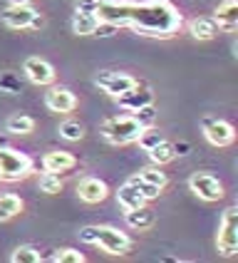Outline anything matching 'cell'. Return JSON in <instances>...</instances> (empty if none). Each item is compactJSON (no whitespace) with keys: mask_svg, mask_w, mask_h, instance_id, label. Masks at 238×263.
<instances>
[{"mask_svg":"<svg viewBox=\"0 0 238 263\" xmlns=\"http://www.w3.org/2000/svg\"><path fill=\"white\" fill-rule=\"evenodd\" d=\"M184 25V17L169 0H129L127 28L147 37H171Z\"/></svg>","mask_w":238,"mask_h":263,"instance_id":"1","label":"cell"},{"mask_svg":"<svg viewBox=\"0 0 238 263\" xmlns=\"http://www.w3.org/2000/svg\"><path fill=\"white\" fill-rule=\"evenodd\" d=\"M80 241L102 246L112 256H124V253L132 251V238L114 226H85L80 231Z\"/></svg>","mask_w":238,"mask_h":263,"instance_id":"2","label":"cell"},{"mask_svg":"<svg viewBox=\"0 0 238 263\" xmlns=\"http://www.w3.org/2000/svg\"><path fill=\"white\" fill-rule=\"evenodd\" d=\"M144 129L132 115H124V117H109L102 122V137L109 142V144L114 146H124V144H132L136 142V137H139V132Z\"/></svg>","mask_w":238,"mask_h":263,"instance_id":"3","label":"cell"},{"mask_svg":"<svg viewBox=\"0 0 238 263\" xmlns=\"http://www.w3.org/2000/svg\"><path fill=\"white\" fill-rule=\"evenodd\" d=\"M30 172H32V159L28 154L0 142V181H20L30 176Z\"/></svg>","mask_w":238,"mask_h":263,"instance_id":"4","label":"cell"},{"mask_svg":"<svg viewBox=\"0 0 238 263\" xmlns=\"http://www.w3.org/2000/svg\"><path fill=\"white\" fill-rule=\"evenodd\" d=\"M216 249L221 256H236L238 253V209L228 206L221 216V229L216 238Z\"/></svg>","mask_w":238,"mask_h":263,"instance_id":"5","label":"cell"},{"mask_svg":"<svg viewBox=\"0 0 238 263\" xmlns=\"http://www.w3.org/2000/svg\"><path fill=\"white\" fill-rule=\"evenodd\" d=\"M0 20L10 30H28V28H40V25H43V17L37 15V10H35L30 3L8 5V8L0 13Z\"/></svg>","mask_w":238,"mask_h":263,"instance_id":"6","label":"cell"},{"mask_svg":"<svg viewBox=\"0 0 238 263\" xmlns=\"http://www.w3.org/2000/svg\"><path fill=\"white\" fill-rule=\"evenodd\" d=\"M94 85L102 89V92H107L109 97H114L117 100L119 95H124L129 87H134L136 85V80H134L132 74H124V72H100L97 77H94Z\"/></svg>","mask_w":238,"mask_h":263,"instance_id":"7","label":"cell"},{"mask_svg":"<svg viewBox=\"0 0 238 263\" xmlns=\"http://www.w3.org/2000/svg\"><path fill=\"white\" fill-rule=\"evenodd\" d=\"M189 189L201 199V201H219L223 196V184L211 174H193L189 179Z\"/></svg>","mask_w":238,"mask_h":263,"instance_id":"8","label":"cell"},{"mask_svg":"<svg viewBox=\"0 0 238 263\" xmlns=\"http://www.w3.org/2000/svg\"><path fill=\"white\" fill-rule=\"evenodd\" d=\"M204 124V137H206L208 142L213 146H228L233 144V139H236V132L233 127L228 124V122H223V119H204L201 122Z\"/></svg>","mask_w":238,"mask_h":263,"instance_id":"9","label":"cell"},{"mask_svg":"<svg viewBox=\"0 0 238 263\" xmlns=\"http://www.w3.org/2000/svg\"><path fill=\"white\" fill-rule=\"evenodd\" d=\"M23 72L32 85H52L55 82V67L43 58H28L23 62Z\"/></svg>","mask_w":238,"mask_h":263,"instance_id":"10","label":"cell"},{"mask_svg":"<svg viewBox=\"0 0 238 263\" xmlns=\"http://www.w3.org/2000/svg\"><path fill=\"white\" fill-rule=\"evenodd\" d=\"M45 104L50 112H57V115H67L77 107V97L67 87H50L45 92Z\"/></svg>","mask_w":238,"mask_h":263,"instance_id":"11","label":"cell"},{"mask_svg":"<svg viewBox=\"0 0 238 263\" xmlns=\"http://www.w3.org/2000/svg\"><path fill=\"white\" fill-rule=\"evenodd\" d=\"M117 102L122 109H127V112H134V109H139V107H144V104H154V92L147 87V85H134L129 87L124 95H119Z\"/></svg>","mask_w":238,"mask_h":263,"instance_id":"12","label":"cell"},{"mask_svg":"<svg viewBox=\"0 0 238 263\" xmlns=\"http://www.w3.org/2000/svg\"><path fill=\"white\" fill-rule=\"evenodd\" d=\"M107 184H104L102 179H94V176H87V179H82L80 184H77V196L85 201V204H100L107 199Z\"/></svg>","mask_w":238,"mask_h":263,"instance_id":"13","label":"cell"},{"mask_svg":"<svg viewBox=\"0 0 238 263\" xmlns=\"http://www.w3.org/2000/svg\"><path fill=\"white\" fill-rule=\"evenodd\" d=\"M74 164H77V159H74L70 152H60V149H52V152H47L43 157V169L45 172H55V174H60V172H70Z\"/></svg>","mask_w":238,"mask_h":263,"instance_id":"14","label":"cell"},{"mask_svg":"<svg viewBox=\"0 0 238 263\" xmlns=\"http://www.w3.org/2000/svg\"><path fill=\"white\" fill-rule=\"evenodd\" d=\"M124 221H127V226H132L134 231H147V229L154 226L156 214L151 209H147V206H139V209H129L124 214Z\"/></svg>","mask_w":238,"mask_h":263,"instance_id":"15","label":"cell"},{"mask_svg":"<svg viewBox=\"0 0 238 263\" xmlns=\"http://www.w3.org/2000/svg\"><path fill=\"white\" fill-rule=\"evenodd\" d=\"M213 20H216L219 28H223V30H236V25H238V3L236 0H223L221 5L216 8Z\"/></svg>","mask_w":238,"mask_h":263,"instance_id":"16","label":"cell"},{"mask_svg":"<svg viewBox=\"0 0 238 263\" xmlns=\"http://www.w3.org/2000/svg\"><path fill=\"white\" fill-rule=\"evenodd\" d=\"M219 30L221 28H219V23L213 17H193L189 23V32L196 40H213L219 35Z\"/></svg>","mask_w":238,"mask_h":263,"instance_id":"17","label":"cell"},{"mask_svg":"<svg viewBox=\"0 0 238 263\" xmlns=\"http://www.w3.org/2000/svg\"><path fill=\"white\" fill-rule=\"evenodd\" d=\"M117 201H119V206H122L124 211H129V209H139V206L147 204V199L134 189L129 181H124V184L117 189Z\"/></svg>","mask_w":238,"mask_h":263,"instance_id":"18","label":"cell"},{"mask_svg":"<svg viewBox=\"0 0 238 263\" xmlns=\"http://www.w3.org/2000/svg\"><path fill=\"white\" fill-rule=\"evenodd\" d=\"M100 25V17L94 13H80L74 10L72 15V30L77 35H94V30Z\"/></svg>","mask_w":238,"mask_h":263,"instance_id":"19","label":"cell"},{"mask_svg":"<svg viewBox=\"0 0 238 263\" xmlns=\"http://www.w3.org/2000/svg\"><path fill=\"white\" fill-rule=\"evenodd\" d=\"M149 159L154 161L156 166H164V164H169V161L176 159V152H174V144L171 142H166V139H162L156 146H151L147 152Z\"/></svg>","mask_w":238,"mask_h":263,"instance_id":"20","label":"cell"},{"mask_svg":"<svg viewBox=\"0 0 238 263\" xmlns=\"http://www.w3.org/2000/svg\"><path fill=\"white\" fill-rule=\"evenodd\" d=\"M23 211V199L15 196V194H3L0 196V221H8L17 216Z\"/></svg>","mask_w":238,"mask_h":263,"instance_id":"21","label":"cell"},{"mask_svg":"<svg viewBox=\"0 0 238 263\" xmlns=\"http://www.w3.org/2000/svg\"><path fill=\"white\" fill-rule=\"evenodd\" d=\"M5 132H10V134H30V132H35V122L28 115H13L5 122Z\"/></svg>","mask_w":238,"mask_h":263,"instance_id":"22","label":"cell"},{"mask_svg":"<svg viewBox=\"0 0 238 263\" xmlns=\"http://www.w3.org/2000/svg\"><path fill=\"white\" fill-rule=\"evenodd\" d=\"M37 189L43 194H60L62 191V179L55 172H43L40 179H37Z\"/></svg>","mask_w":238,"mask_h":263,"instance_id":"23","label":"cell"},{"mask_svg":"<svg viewBox=\"0 0 238 263\" xmlns=\"http://www.w3.org/2000/svg\"><path fill=\"white\" fill-rule=\"evenodd\" d=\"M10 261L13 263H40L43 256H40V251L35 249V246H17L13 251V256H10Z\"/></svg>","mask_w":238,"mask_h":263,"instance_id":"24","label":"cell"},{"mask_svg":"<svg viewBox=\"0 0 238 263\" xmlns=\"http://www.w3.org/2000/svg\"><path fill=\"white\" fill-rule=\"evenodd\" d=\"M60 137L67 139V142H80L85 137V127L80 122H74V119H67V122L60 124Z\"/></svg>","mask_w":238,"mask_h":263,"instance_id":"25","label":"cell"},{"mask_svg":"<svg viewBox=\"0 0 238 263\" xmlns=\"http://www.w3.org/2000/svg\"><path fill=\"white\" fill-rule=\"evenodd\" d=\"M127 181H129V184H132L134 189L139 191V194H142V196H144L147 201H149V199H156V196L162 194V189H159V186H154V184H149V181H144V179H142L139 174L129 176Z\"/></svg>","mask_w":238,"mask_h":263,"instance_id":"26","label":"cell"},{"mask_svg":"<svg viewBox=\"0 0 238 263\" xmlns=\"http://www.w3.org/2000/svg\"><path fill=\"white\" fill-rule=\"evenodd\" d=\"M0 92L3 95H17L23 92V82L15 72H3L0 74Z\"/></svg>","mask_w":238,"mask_h":263,"instance_id":"27","label":"cell"},{"mask_svg":"<svg viewBox=\"0 0 238 263\" xmlns=\"http://www.w3.org/2000/svg\"><path fill=\"white\" fill-rule=\"evenodd\" d=\"M162 139H164V137L154 129V127H144V129L139 132V137H136V142H139V146H142L144 152H149L151 146H156Z\"/></svg>","mask_w":238,"mask_h":263,"instance_id":"28","label":"cell"},{"mask_svg":"<svg viewBox=\"0 0 238 263\" xmlns=\"http://www.w3.org/2000/svg\"><path fill=\"white\" fill-rule=\"evenodd\" d=\"M50 261L52 263H85V256L74 249H60L57 253L50 256Z\"/></svg>","mask_w":238,"mask_h":263,"instance_id":"29","label":"cell"},{"mask_svg":"<svg viewBox=\"0 0 238 263\" xmlns=\"http://www.w3.org/2000/svg\"><path fill=\"white\" fill-rule=\"evenodd\" d=\"M132 117L142 124V127H151L154 122H156V109H154V104H144V107H139V109H134Z\"/></svg>","mask_w":238,"mask_h":263,"instance_id":"30","label":"cell"},{"mask_svg":"<svg viewBox=\"0 0 238 263\" xmlns=\"http://www.w3.org/2000/svg\"><path fill=\"white\" fill-rule=\"evenodd\" d=\"M139 176H142L144 181H149V184L159 186V189L166 186V174L159 172V166H147V169H142V172H139Z\"/></svg>","mask_w":238,"mask_h":263,"instance_id":"31","label":"cell"},{"mask_svg":"<svg viewBox=\"0 0 238 263\" xmlns=\"http://www.w3.org/2000/svg\"><path fill=\"white\" fill-rule=\"evenodd\" d=\"M97 3L100 0H77V10L80 13H97Z\"/></svg>","mask_w":238,"mask_h":263,"instance_id":"32","label":"cell"},{"mask_svg":"<svg viewBox=\"0 0 238 263\" xmlns=\"http://www.w3.org/2000/svg\"><path fill=\"white\" fill-rule=\"evenodd\" d=\"M174 152H176V157H179V154H189V144H186V142H181V144H174Z\"/></svg>","mask_w":238,"mask_h":263,"instance_id":"33","label":"cell"},{"mask_svg":"<svg viewBox=\"0 0 238 263\" xmlns=\"http://www.w3.org/2000/svg\"><path fill=\"white\" fill-rule=\"evenodd\" d=\"M17 3H30V0H8V5H17Z\"/></svg>","mask_w":238,"mask_h":263,"instance_id":"34","label":"cell"}]
</instances>
